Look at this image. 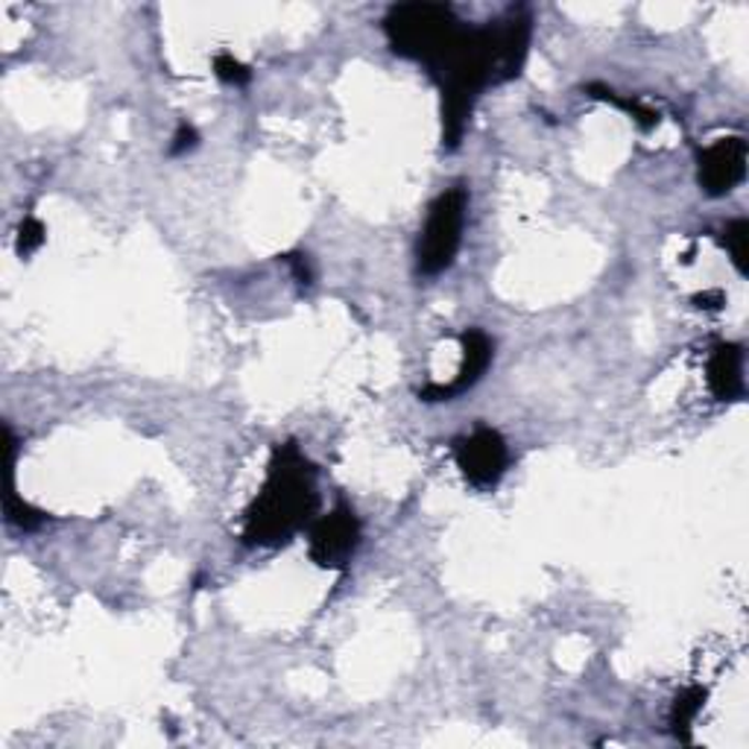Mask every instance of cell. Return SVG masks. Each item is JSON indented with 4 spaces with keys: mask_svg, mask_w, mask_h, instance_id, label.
Instances as JSON below:
<instances>
[{
    "mask_svg": "<svg viewBox=\"0 0 749 749\" xmlns=\"http://www.w3.org/2000/svg\"><path fill=\"white\" fill-rule=\"evenodd\" d=\"M533 18L512 9L486 26H463L443 59L427 70L443 91V146L457 150L466 135L471 109L486 88L510 83L528 62Z\"/></svg>",
    "mask_w": 749,
    "mask_h": 749,
    "instance_id": "cell-1",
    "label": "cell"
},
{
    "mask_svg": "<svg viewBox=\"0 0 749 749\" xmlns=\"http://www.w3.org/2000/svg\"><path fill=\"white\" fill-rule=\"evenodd\" d=\"M314 463L298 452L296 443L275 445L267 477L256 501L249 503L243 542L247 545H287L316 512Z\"/></svg>",
    "mask_w": 749,
    "mask_h": 749,
    "instance_id": "cell-2",
    "label": "cell"
},
{
    "mask_svg": "<svg viewBox=\"0 0 749 749\" xmlns=\"http://www.w3.org/2000/svg\"><path fill=\"white\" fill-rule=\"evenodd\" d=\"M463 21L454 15L452 7L445 3H399L383 18V33L395 56L413 59L431 70L452 42L460 35Z\"/></svg>",
    "mask_w": 749,
    "mask_h": 749,
    "instance_id": "cell-3",
    "label": "cell"
},
{
    "mask_svg": "<svg viewBox=\"0 0 749 749\" xmlns=\"http://www.w3.org/2000/svg\"><path fill=\"white\" fill-rule=\"evenodd\" d=\"M466 214H468L466 185H452L431 203L425 229H422V238H419L416 249L419 275L434 279V275L445 273V270L454 264V258H457L463 243Z\"/></svg>",
    "mask_w": 749,
    "mask_h": 749,
    "instance_id": "cell-4",
    "label": "cell"
},
{
    "mask_svg": "<svg viewBox=\"0 0 749 749\" xmlns=\"http://www.w3.org/2000/svg\"><path fill=\"white\" fill-rule=\"evenodd\" d=\"M454 460H457V468H460L468 484L477 486V489H489L507 471L510 452H507V443H503V436L495 427L480 425L468 436L457 439Z\"/></svg>",
    "mask_w": 749,
    "mask_h": 749,
    "instance_id": "cell-5",
    "label": "cell"
},
{
    "mask_svg": "<svg viewBox=\"0 0 749 749\" xmlns=\"http://www.w3.org/2000/svg\"><path fill=\"white\" fill-rule=\"evenodd\" d=\"M360 545V521L351 507H337L311 528V560L319 568H346Z\"/></svg>",
    "mask_w": 749,
    "mask_h": 749,
    "instance_id": "cell-6",
    "label": "cell"
},
{
    "mask_svg": "<svg viewBox=\"0 0 749 749\" xmlns=\"http://www.w3.org/2000/svg\"><path fill=\"white\" fill-rule=\"evenodd\" d=\"M747 176V141L720 138L699 153V187L708 196H724L741 185Z\"/></svg>",
    "mask_w": 749,
    "mask_h": 749,
    "instance_id": "cell-7",
    "label": "cell"
},
{
    "mask_svg": "<svg viewBox=\"0 0 749 749\" xmlns=\"http://www.w3.org/2000/svg\"><path fill=\"white\" fill-rule=\"evenodd\" d=\"M460 346H463V363L460 372L454 378L452 383H427L425 390H419V399L422 401H452L454 395L471 390L484 372L492 363V340L486 337L480 328H468V332L460 334Z\"/></svg>",
    "mask_w": 749,
    "mask_h": 749,
    "instance_id": "cell-8",
    "label": "cell"
},
{
    "mask_svg": "<svg viewBox=\"0 0 749 749\" xmlns=\"http://www.w3.org/2000/svg\"><path fill=\"white\" fill-rule=\"evenodd\" d=\"M708 390L717 401H738L743 395V349L735 343H720L706 363Z\"/></svg>",
    "mask_w": 749,
    "mask_h": 749,
    "instance_id": "cell-9",
    "label": "cell"
},
{
    "mask_svg": "<svg viewBox=\"0 0 749 749\" xmlns=\"http://www.w3.org/2000/svg\"><path fill=\"white\" fill-rule=\"evenodd\" d=\"M708 691L699 688V685H694V688H685L676 697V703H673V715H671V724H673V732H676V738H682V741H691V724H694V717L699 715V708H703V703H706Z\"/></svg>",
    "mask_w": 749,
    "mask_h": 749,
    "instance_id": "cell-10",
    "label": "cell"
},
{
    "mask_svg": "<svg viewBox=\"0 0 749 749\" xmlns=\"http://www.w3.org/2000/svg\"><path fill=\"white\" fill-rule=\"evenodd\" d=\"M595 100H604V102H612L615 109H623L627 115H632V120L639 123L641 129H653L655 123H659V115H655L653 109H648L644 102H639V100H632V97H621L618 91H612V88H606V86H588L586 88Z\"/></svg>",
    "mask_w": 749,
    "mask_h": 749,
    "instance_id": "cell-11",
    "label": "cell"
},
{
    "mask_svg": "<svg viewBox=\"0 0 749 749\" xmlns=\"http://www.w3.org/2000/svg\"><path fill=\"white\" fill-rule=\"evenodd\" d=\"M7 521L12 524V528H18L21 533H33V530H39L47 521V512L35 510L33 503L21 501L12 489L7 492Z\"/></svg>",
    "mask_w": 749,
    "mask_h": 749,
    "instance_id": "cell-12",
    "label": "cell"
},
{
    "mask_svg": "<svg viewBox=\"0 0 749 749\" xmlns=\"http://www.w3.org/2000/svg\"><path fill=\"white\" fill-rule=\"evenodd\" d=\"M724 235H726L724 243H726V249H729V256H732L735 267H738V273L747 275V270H749V222L743 220V217H741V220H732L729 226H726Z\"/></svg>",
    "mask_w": 749,
    "mask_h": 749,
    "instance_id": "cell-13",
    "label": "cell"
},
{
    "mask_svg": "<svg viewBox=\"0 0 749 749\" xmlns=\"http://www.w3.org/2000/svg\"><path fill=\"white\" fill-rule=\"evenodd\" d=\"M214 74H217L220 83L235 86V88L247 86L249 79H252V70H249L240 59H235L231 53H220V56H214Z\"/></svg>",
    "mask_w": 749,
    "mask_h": 749,
    "instance_id": "cell-14",
    "label": "cell"
},
{
    "mask_svg": "<svg viewBox=\"0 0 749 749\" xmlns=\"http://www.w3.org/2000/svg\"><path fill=\"white\" fill-rule=\"evenodd\" d=\"M42 243H44V226L35 220V217H24L21 226H18V240H15L18 256L30 258L35 249L42 247Z\"/></svg>",
    "mask_w": 749,
    "mask_h": 749,
    "instance_id": "cell-15",
    "label": "cell"
},
{
    "mask_svg": "<svg viewBox=\"0 0 749 749\" xmlns=\"http://www.w3.org/2000/svg\"><path fill=\"white\" fill-rule=\"evenodd\" d=\"M199 144V132H196L191 123H180V129H176V135H173V144H171V155H185L191 153L194 146Z\"/></svg>",
    "mask_w": 749,
    "mask_h": 749,
    "instance_id": "cell-16",
    "label": "cell"
},
{
    "mask_svg": "<svg viewBox=\"0 0 749 749\" xmlns=\"http://www.w3.org/2000/svg\"><path fill=\"white\" fill-rule=\"evenodd\" d=\"M284 264L293 270V279L298 281V284H311L314 281V273H311V261H307V256H302V252H293V256H284Z\"/></svg>",
    "mask_w": 749,
    "mask_h": 749,
    "instance_id": "cell-17",
    "label": "cell"
},
{
    "mask_svg": "<svg viewBox=\"0 0 749 749\" xmlns=\"http://www.w3.org/2000/svg\"><path fill=\"white\" fill-rule=\"evenodd\" d=\"M694 305L706 307V311H717V307L724 305V293H720V290H708V293H699V296H694Z\"/></svg>",
    "mask_w": 749,
    "mask_h": 749,
    "instance_id": "cell-18",
    "label": "cell"
}]
</instances>
